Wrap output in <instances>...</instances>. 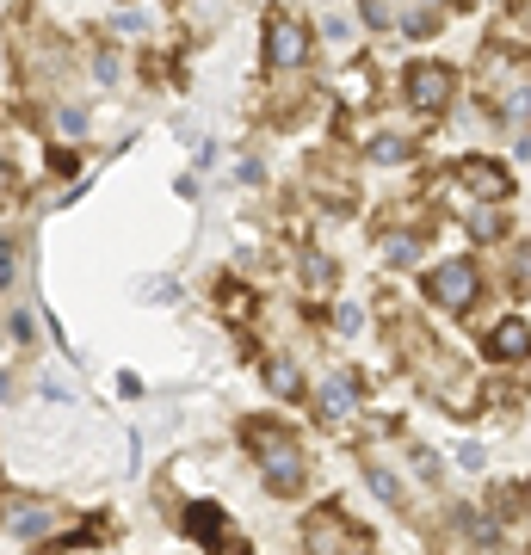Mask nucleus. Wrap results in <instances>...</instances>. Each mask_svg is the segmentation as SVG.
<instances>
[{
	"label": "nucleus",
	"instance_id": "c756f323",
	"mask_svg": "<svg viewBox=\"0 0 531 555\" xmlns=\"http://www.w3.org/2000/svg\"><path fill=\"white\" fill-rule=\"evenodd\" d=\"M93 68H99V81H118V56H112V50H99V62H93Z\"/></svg>",
	"mask_w": 531,
	"mask_h": 555
},
{
	"label": "nucleus",
	"instance_id": "a878e982",
	"mask_svg": "<svg viewBox=\"0 0 531 555\" xmlns=\"http://www.w3.org/2000/svg\"><path fill=\"white\" fill-rule=\"evenodd\" d=\"M0 284H13V235H0Z\"/></svg>",
	"mask_w": 531,
	"mask_h": 555
},
{
	"label": "nucleus",
	"instance_id": "473e14b6",
	"mask_svg": "<svg viewBox=\"0 0 531 555\" xmlns=\"http://www.w3.org/2000/svg\"><path fill=\"white\" fill-rule=\"evenodd\" d=\"M427 7H439V0H427Z\"/></svg>",
	"mask_w": 531,
	"mask_h": 555
},
{
	"label": "nucleus",
	"instance_id": "2eb2a0df",
	"mask_svg": "<svg viewBox=\"0 0 531 555\" xmlns=\"http://www.w3.org/2000/svg\"><path fill=\"white\" fill-rule=\"evenodd\" d=\"M501 124H507V130H531V87H513V93L501 99Z\"/></svg>",
	"mask_w": 531,
	"mask_h": 555
},
{
	"label": "nucleus",
	"instance_id": "412c9836",
	"mask_svg": "<svg viewBox=\"0 0 531 555\" xmlns=\"http://www.w3.org/2000/svg\"><path fill=\"white\" fill-rule=\"evenodd\" d=\"M81 130H87V111L81 105H62L56 111V136H81Z\"/></svg>",
	"mask_w": 531,
	"mask_h": 555
},
{
	"label": "nucleus",
	"instance_id": "f704fd0d",
	"mask_svg": "<svg viewBox=\"0 0 531 555\" xmlns=\"http://www.w3.org/2000/svg\"><path fill=\"white\" fill-rule=\"evenodd\" d=\"M464 7H470V0H464Z\"/></svg>",
	"mask_w": 531,
	"mask_h": 555
},
{
	"label": "nucleus",
	"instance_id": "6ab92c4d",
	"mask_svg": "<svg viewBox=\"0 0 531 555\" xmlns=\"http://www.w3.org/2000/svg\"><path fill=\"white\" fill-rule=\"evenodd\" d=\"M217 296H223V309H229V321H247V315H254V296H247L241 284H223Z\"/></svg>",
	"mask_w": 531,
	"mask_h": 555
},
{
	"label": "nucleus",
	"instance_id": "5701e85b",
	"mask_svg": "<svg viewBox=\"0 0 531 555\" xmlns=\"http://www.w3.org/2000/svg\"><path fill=\"white\" fill-rule=\"evenodd\" d=\"M7 333H13V340H19V346H31V340H38V321H31V315L19 309V315L7 321Z\"/></svg>",
	"mask_w": 531,
	"mask_h": 555
},
{
	"label": "nucleus",
	"instance_id": "4468645a",
	"mask_svg": "<svg viewBox=\"0 0 531 555\" xmlns=\"http://www.w3.org/2000/svg\"><path fill=\"white\" fill-rule=\"evenodd\" d=\"M365 481H371V494H377L383 506H408V494H402V481H396V469H383V463H371V469H365Z\"/></svg>",
	"mask_w": 531,
	"mask_h": 555
},
{
	"label": "nucleus",
	"instance_id": "c85d7f7f",
	"mask_svg": "<svg viewBox=\"0 0 531 555\" xmlns=\"http://www.w3.org/2000/svg\"><path fill=\"white\" fill-rule=\"evenodd\" d=\"M334 327H340V333H359V327H365V315H359V309H340V315H334Z\"/></svg>",
	"mask_w": 531,
	"mask_h": 555
},
{
	"label": "nucleus",
	"instance_id": "f257e3e1",
	"mask_svg": "<svg viewBox=\"0 0 531 555\" xmlns=\"http://www.w3.org/2000/svg\"><path fill=\"white\" fill-rule=\"evenodd\" d=\"M241 438H247V451L260 457L266 488H272L278 500H297L303 481H309V463H303V444L291 438V426H285V420H247Z\"/></svg>",
	"mask_w": 531,
	"mask_h": 555
},
{
	"label": "nucleus",
	"instance_id": "393cba45",
	"mask_svg": "<svg viewBox=\"0 0 531 555\" xmlns=\"http://www.w3.org/2000/svg\"><path fill=\"white\" fill-rule=\"evenodd\" d=\"M365 25L371 31H389V7H383V0H365Z\"/></svg>",
	"mask_w": 531,
	"mask_h": 555
},
{
	"label": "nucleus",
	"instance_id": "20e7f679",
	"mask_svg": "<svg viewBox=\"0 0 531 555\" xmlns=\"http://www.w3.org/2000/svg\"><path fill=\"white\" fill-rule=\"evenodd\" d=\"M62 525H68L62 506H56V500H38V494H19V500L0 506V531H13L19 543H44V537H56Z\"/></svg>",
	"mask_w": 531,
	"mask_h": 555
},
{
	"label": "nucleus",
	"instance_id": "bb28decb",
	"mask_svg": "<svg viewBox=\"0 0 531 555\" xmlns=\"http://www.w3.org/2000/svg\"><path fill=\"white\" fill-rule=\"evenodd\" d=\"M322 31H328V44H346V37H352V25L334 13V19H322Z\"/></svg>",
	"mask_w": 531,
	"mask_h": 555
},
{
	"label": "nucleus",
	"instance_id": "a211bd4d",
	"mask_svg": "<svg viewBox=\"0 0 531 555\" xmlns=\"http://www.w3.org/2000/svg\"><path fill=\"white\" fill-rule=\"evenodd\" d=\"M383 259H389V266H414V259H420V235H383Z\"/></svg>",
	"mask_w": 531,
	"mask_h": 555
},
{
	"label": "nucleus",
	"instance_id": "7ed1b4c3",
	"mask_svg": "<svg viewBox=\"0 0 531 555\" xmlns=\"http://www.w3.org/2000/svg\"><path fill=\"white\" fill-rule=\"evenodd\" d=\"M260 62L266 74H297L309 62V25L285 7H272L266 13V37H260Z\"/></svg>",
	"mask_w": 531,
	"mask_h": 555
},
{
	"label": "nucleus",
	"instance_id": "f3484780",
	"mask_svg": "<svg viewBox=\"0 0 531 555\" xmlns=\"http://www.w3.org/2000/svg\"><path fill=\"white\" fill-rule=\"evenodd\" d=\"M408 463H414V475L427 481V488H439V481H445V463L427 451V444H408Z\"/></svg>",
	"mask_w": 531,
	"mask_h": 555
},
{
	"label": "nucleus",
	"instance_id": "4be33fe9",
	"mask_svg": "<svg viewBox=\"0 0 531 555\" xmlns=\"http://www.w3.org/2000/svg\"><path fill=\"white\" fill-rule=\"evenodd\" d=\"M470 235H476V241H501V235H507V222L494 216V210H482V216L470 222Z\"/></svg>",
	"mask_w": 531,
	"mask_h": 555
},
{
	"label": "nucleus",
	"instance_id": "423d86ee",
	"mask_svg": "<svg viewBox=\"0 0 531 555\" xmlns=\"http://www.w3.org/2000/svg\"><path fill=\"white\" fill-rule=\"evenodd\" d=\"M451 93H457V74L445 62H414L402 74V99L420 111V118H439V111L451 105Z\"/></svg>",
	"mask_w": 531,
	"mask_h": 555
},
{
	"label": "nucleus",
	"instance_id": "0eeeda50",
	"mask_svg": "<svg viewBox=\"0 0 531 555\" xmlns=\"http://www.w3.org/2000/svg\"><path fill=\"white\" fill-rule=\"evenodd\" d=\"M451 179L464 185V198H482V204H501L513 192V173L501 161H488V155H464V161L451 167Z\"/></svg>",
	"mask_w": 531,
	"mask_h": 555
},
{
	"label": "nucleus",
	"instance_id": "72a5a7b5",
	"mask_svg": "<svg viewBox=\"0 0 531 555\" xmlns=\"http://www.w3.org/2000/svg\"><path fill=\"white\" fill-rule=\"evenodd\" d=\"M0 506H7V494H0Z\"/></svg>",
	"mask_w": 531,
	"mask_h": 555
},
{
	"label": "nucleus",
	"instance_id": "b1692460",
	"mask_svg": "<svg viewBox=\"0 0 531 555\" xmlns=\"http://www.w3.org/2000/svg\"><path fill=\"white\" fill-rule=\"evenodd\" d=\"M402 31H408V37H433V31H439V19H433V13H408V19H402Z\"/></svg>",
	"mask_w": 531,
	"mask_h": 555
},
{
	"label": "nucleus",
	"instance_id": "9b49d317",
	"mask_svg": "<svg viewBox=\"0 0 531 555\" xmlns=\"http://www.w3.org/2000/svg\"><path fill=\"white\" fill-rule=\"evenodd\" d=\"M488 358H501V364H525L531 358V327L519 315H501L488 327Z\"/></svg>",
	"mask_w": 531,
	"mask_h": 555
},
{
	"label": "nucleus",
	"instance_id": "ddd939ff",
	"mask_svg": "<svg viewBox=\"0 0 531 555\" xmlns=\"http://www.w3.org/2000/svg\"><path fill=\"white\" fill-rule=\"evenodd\" d=\"M266 383H272V395H278V401H297V395H303V370H297L291 358H272Z\"/></svg>",
	"mask_w": 531,
	"mask_h": 555
},
{
	"label": "nucleus",
	"instance_id": "f8f14e48",
	"mask_svg": "<svg viewBox=\"0 0 531 555\" xmlns=\"http://www.w3.org/2000/svg\"><path fill=\"white\" fill-rule=\"evenodd\" d=\"M365 161H377V167H402V161H414V136H402V130L371 136V142H365Z\"/></svg>",
	"mask_w": 531,
	"mask_h": 555
},
{
	"label": "nucleus",
	"instance_id": "cd10ccee",
	"mask_svg": "<svg viewBox=\"0 0 531 555\" xmlns=\"http://www.w3.org/2000/svg\"><path fill=\"white\" fill-rule=\"evenodd\" d=\"M457 463H464V469H482V463H488V451H482V444H464V451H457Z\"/></svg>",
	"mask_w": 531,
	"mask_h": 555
},
{
	"label": "nucleus",
	"instance_id": "f03ea898",
	"mask_svg": "<svg viewBox=\"0 0 531 555\" xmlns=\"http://www.w3.org/2000/svg\"><path fill=\"white\" fill-rule=\"evenodd\" d=\"M420 389H427L445 414H476V377H470V364L464 358H451V352H433V346H420Z\"/></svg>",
	"mask_w": 531,
	"mask_h": 555
},
{
	"label": "nucleus",
	"instance_id": "dca6fc26",
	"mask_svg": "<svg viewBox=\"0 0 531 555\" xmlns=\"http://www.w3.org/2000/svg\"><path fill=\"white\" fill-rule=\"evenodd\" d=\"M303 284L309 290H334V259L328 253H303Z\"/></svg>",
	"mask_w": 531,
	"mask_h": 555
},
{
	"label": "nucleus",
	"instance_id": "6e6552de",
	"mask_svg": "<svg viewBox=\"0 0 531 555\" xmlns=\"http://www.w3.org/2000/svg\"><path fill=\"white\" fill-rule=\"evenodd\" d=\"M359 401H365V377H359V370H334V377H322V389H315V420L340 426Z\"/></svg>",
	"mask_w": 531,
	"mask_h": 555
},
{
	"label": "nucleus",
	"instance_id": "2f4dec72",
	"mask_svg": "<svg viewBox=\"0 0 531 555\" xmlns=\"http://www.w3.org/2000/svg\"><path fill=\"white\" fill-rule=\"evenodd\" d=\"M0 401H7V377H0Z\"/></svg>",
	"mask_w": 531,
	"mask_h": 555
},
{
	"label": "nucleus",
	"instance_id": "39448f33",
	"mask_svg": "<svg viewBox=\"0 0 531 555\" xmlns=\"http://www.w3.org/2000/svg\"><path fill=\"white\" fill-rule=\"evenodd\" d=\"M427 296L445 315H464V309H476V296H482V272L470 266V259H445V266L427 272Z\"/></svg>",
	"mask_w": 531,
	"mask_h": 555
},
{
	"label": "nucleus",
	"instance_id": "9d476101",
	"mask_svg": "<svg viewBox=\"0 0 531 555\" xmlns=\"http://www.w3.org/2000/svg\"><path fill=\"white\" fill-rule=\"evenodd\" d=\"M180 525H186V537H198L210 555H217L229 537H235V525H229V512L223 506H210V500H192L186 512H180Z\"/></svg>",
	"mask_w": 531,
	"mask_h": 555
},
{
	"label": "nucleus",
	"instance_id": "1a4fd4ad",
	"mask_svg": "<svg viewBox=\"0 0 531 555\" xmlns=\"http://www.w3.org/2000/svg\"><path fill=\"white\" fill-rule=\"evenodd\" d=\"M303 549L309 555H352V525L340 512H309L303 518Z\"/></svg>",
	"mask_w": 531,
	"mask_h": 555
},
{
	"label": "nucleus",
	"instance_id": "aec40b11",
	"mask_svg": "<svg viewBox=\"0 0 531 555\" xmlns=\"http://www.w3.org/2000/svg\"><path fill=\"white\" fill-rule=\"evenodd\" d=\"M507 37L531 44V0H513V7H507Z\"/></svg>",
	"mask_w": 531,
	"mask_h": 555
},
{
	"label": "nucleus",
	"instance_id": "7c9ffc66",
	"mask_svg": "<svg viewBox=\"0 0 531 555\" xmlns=\"http://www.w3.org/2000/svg\"><path fill=\"white\" fill-rule=\"evenodd\" d=\"M217 555H247V543H241V537H229V543H223Z\"/></svg>",
	"mask_w": 531,
	"mask_h": 555
}]
</instances>
